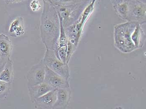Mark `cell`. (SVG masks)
Listing matches in <instances>:
<instances>
[{"instance_id":"277c9868","label":"cell","mask_w":146,"mask_h":109,"mask_svg":"<svg viewBox=\"0 0 146 109\" xmlns=\"http://www.w3.org/2000/svg\"><path fill=\"white\" fill-rule=\"evenodd\" d=\"M45 66L51 70L68 80L70 77L68 64L63 63L57 57L55 52L46 49L44 57L42 60Z\"/></svg>"},{"instance_id":"8fae6325","label":"cell","mask_w":146,"mask_h":109,"mask_svg":"<svg viewBox=\"0 0 146 109\" xmlns=\"http://www.w3.org/2000/svg\"><path fill=\"white\" fill-rule=\"evenodd\" d=\"M54 89H55L54 88L44 82L37 85L28 87L29 95L31 102L34 103L36 99Z\"/></svg>"},{"instance_id":"7402d4cb","label":"cell","mask_w":146,"mask_h":109,"mask_svg":"<svg viewBox=\"0 0 146 109\" xmlns=\"http://www.w3.org/2000/svg\"><path fill=\"white\" fill-rule=\"evenodd\" d=\"M128 1H131L139 2L142 3L146 4V0H128Z\"/></svg>"},{"instance_id":"ba28073f","label":"cell","mask_w":146,"mask_h":109,"mask_svg":"<svg viewBox=\"0 0 146 109\" xmlns=\"http://www.w3.org/2000/svg\"><path fill=\"white\" fill-rule=\"evenodd\" d=\"M57 98V89H54L36 99L34 101L37 109L53 108Z\"/></svg>"},{"instance_id":"7c38bea8","label":"cell","mask_w":146,"mask_h":109,"mask_svg":"<svg viewBox=\"0 0 146 109\" xmlns=\"http://www.w3.org/2000/svg\"><path fill=\"white\" fill-rule=\"evenodd\" d=\"M96 1L97 0H92L90 4L86 7L78 20L74 23L76 29L80 36L82 35L85 23L93 11Z\"/></svg>"},{"instance_id":"5bb4252c","label":"cell","mask_w":146,"mask_h":109,"mask_svg":"<svg viewBox=\"0 0 146 109\" xmlns=\"http://www.w3.org/2000/svg\"><path fill=\"white\" fill-rule=\"evenodd\" d=\"M13 77V63L11 59L6 61L4 67L0 72V81L11 84Z\"/></svg>"},{"instance_id":"30bf717a","label":"cell","mask_w":146,"mask_h":109,"mask_svg":"<svg viewBox=\"0 0 146 109\" xmlns=\"http://www.w3.org/2000/svg\"><path fill=\"white\" fill-rule=\"evenodd\" d=\"M71 91L70 87L57 89V98L53 108L65 109L70 102Z\"/></svg>"},{"instance_id":"7a4b0ae2","label":"cell","mask_w":146,"mask_h":109,"mask_svg":"<svg viewBox=\"0 0 146 109\" xmlns=\"http://www.w3.org/2000/svg\"><path fill=\"white\" fill-rule=\"evenodd\" d=\"M138 23L127 21L114 27V45L121 51L129 53L137 49L135 44V29Z\"/></svg>"},{"instance_id":"4fadbf2b","label":"cell","mask_w":146,"mask_h":109,"mask_svg":"<svg viewBox=\"0 0 146 109\" xmlns=\"http://www.w3.org/2000/svg\"><path fill=\"white\" fill-rule=\"evenodd\" d=\"M24 23L22 17H17L12 21L10 26L9 33L13 37H19L24 33Z\"/></svg>"},{"instance_id":"ffe728a7","label":"cell","mask_w":146,"mask_h":109,"mask_svg":"<svg viewBox=\"0 0 146 109\" xmlns=\"http://www.w3.org/2000/svg\"><path fill=\"white\" fill-rule=\"evenodd\" d=\"M7 60H8L2 57L0 55V72L2 70L4 67V65H5V63H6Z\"/></svg>"},{"instance_id":"9a60e30c","label":"cell","mask_w":146,"mask_h":109,"mask_svg":"<svg viewBox=\"0 0 146 109\" xmlns=\"http://www.w3.org/2000/svg\"><path fill=\"white\" fill-rule=\"evenodd\" d=\"M113 6L118 15L123 19L127 20L128 13L129 3L128 0H113Z\"/></svg>"},{"instance_id":"5b68a950","label":"cell","mask_w":146,"mask_h":109,"mask_svg":"<svg viewBox=\"0 0 146 109\" xmlns=\"http://www.w3.org/2000/svg\"><path fill=\"white\" fill-rule=\"evenodd\" d=\"M127 20L141 25L146 23V4L139 2L129 1Z\"/></svg>"},{"instance_id":"8992f818","label":"cell","mask_w":146,"mask_h":109,"mask_svg":"<svg viewBox=\"0 0 146 109\" xmlns=\"http://www.w3.org/2000/svg\"><path fill=\"white\" fill-rule=\"evenodd\" d=\"M45 76V66L43 61L35 64L28 72L27 79L28 87L34 86L44 82Z\"/></svg>"},{"instance_id":"603a6c76","label":"cell","mask_w":146,"mask_h":109,"mask_svg":"<svg viewBox=\"0 0 146 109\" xmlns=\"http://www.w3.org/2000/svg\"><path fill=\"white\" fill-rule=\"evenodd\" d=\"M7 36L6 35L3 34H0V40L2 39V38H5V37H7Z\"/></svg>"},{"instance_id":"d6986e66","label":"cell","mask_w":146,"mask_h":109,"mask_svg":"<svg viewBox=\"0 0 146 109\" xmlns=\"http://www.w3.org/2000/svg\"><path fill=\"white\" fill-rule=\"evenodd\" d=\"M30 8L32 11L36 12L40 9L41 6L38 0H32L29 5Z\"/></svg>"},{"instance_id":"6da1fadb","label":"cell","mask_w":146,"mask_h":109,"mask_svg":"<svg viewBox=\"0 0 146 109\" xmlns=\"http://www.w3.org/2000/svg\"><path fill=\"white\" fill-rule=\"evenodd\" d=\"M43 2L44 8L40 26L41 40L46 49L54 51L57 56L60 35V20L54 5L44 1Z\"/></svg>"},{"instance_id":"9c48e42d","label":"cell","mask_w":146,"mask_h":109,"mask_svg":"<svg viewBox=\"0 0 146 109\" xmlns=\"http://www.w3.org/2000/svg\"><path fill=\"white\" fill-rule=\"evenodd\" d=\"M60 20V35L58 44L57 56L63 63H66L67 57L68 39L66 34L65 29Z\"/></svg>"},{"instance_id":"44dd1931","label":"cell","mask_w":146,"mask_h":109,"mask_svg":"<svg viewBox=\"0 0 146 109\" xmlns=\"http://www.w3.org/2000/svg\"><path fill=\"white\" fill-rule=\"evenodd\" d=\"M23 0H7V3H14L19 2Z\"/></svg>"},{"instance_id":"3957f363","label":"cell","mask_w":146,"mask_h":109,"mask_svg":"<svg viewBox=\"0 0 146 109\" xmlns=\"http://www.w3.org/2000/svg\"><path fill=\"white\" fill-rule=\"evenodd\" d=\"M91 1L92 0H84L67 6H54L64 28L72 25L78 20L86 7Z\"/></svg>"},{"instance_id":"ac0fdd59","label":"cell","mask_w":146,"mask_h":109,"mask_svg":"<svg viewBox=\"0 0 146 109\" xmlns=\"http://www.w3.org/2000/svg\"><path fill=\"white\" fill-rule=\"evenodd\" d=\"M10 84L0 81V98L4 97L10 90Z\"/></svg>"},{"instance_id":"2e32d148","label":"cell","mask_w":146,"mask_h":109,"mask_svg":"<svg viewBox=\"0 0 146 109\" xmlns=\"http://www.w3.org/2000/svg\"><path fill=\"white\" fill-rule=\"evenodd\" d=\"M12 46L8 37L0 40V55L3 59H10Z\"/></svg>"},{"instance_id":"cb8c5ba5","label":"cell","mask_w":146,"mask_h":109,"mask_svg":"<svg viewBox=\"0 0 146 109\" xmlns=\"http://www.w3.org/2000/svg\"><path fill=\"white\" fill-rule=\"evenodd\" d=\"M43 1H44L48 3H51V4H52L51 0H43ZM52 5H53V4H52Z\"/></svg>"},{"instance_id":"52a82bcc","label":"cell","mask_w":146,"mask_h":109,"mask_svg":"<svg viewBox=\"0 0 146 109\" xmlns=\"http://www.w3.org/2000/svg\"><path fill=\"white\" fill-rule=\"evenodd\" d=\"M44 82L54 89L70 87L68 80L65 79L46 66Z\"/></svg>"},{"instance_id":"e0dca14e","label":"cell","mask_w":146,"mask_h":109,"mask_svg":"<svg viewBox=\"0 0 146 109\" xmlns=\"http://www.w3.org/2000/svg\"><path fill=\"white\" fill-rule=\"evenodd\" d=\"M83 1L84 0H51V1L54 6H67L77 3Z\"/></svg>"}]
</instances>
